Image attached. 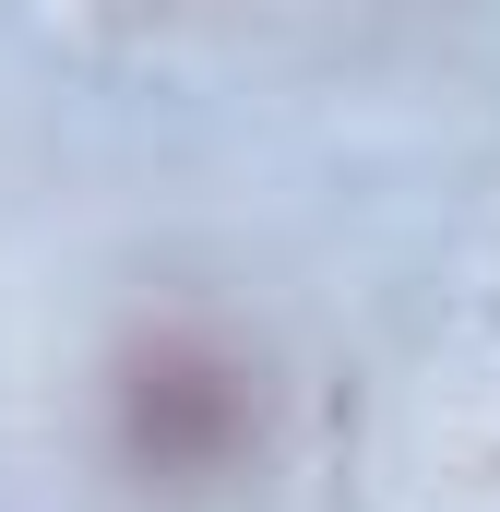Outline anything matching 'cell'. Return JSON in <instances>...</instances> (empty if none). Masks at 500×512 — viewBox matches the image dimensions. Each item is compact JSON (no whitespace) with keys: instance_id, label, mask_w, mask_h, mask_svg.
Masks as SVG:
<instances>
[{"instance_id":"1","label":"cell","mask_w":500,"mask_h":512,"mask_svg":"<svg viewBox=\"0 0 500 512\" xmlns=\"http://www.w3.org/2000/svg\"><path fill=\"white\" fill-rule=\"evenodd\" d=\"M262 370L203 322H143L108 358V465L155 501H215L262 465Z\"/></svg>"}]
</instances>
